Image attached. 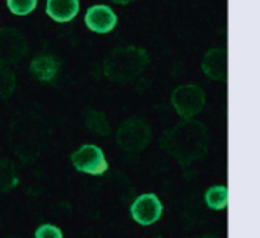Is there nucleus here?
Segmentation results:
<instances>
[{
    "mask_svg": "<svg viewBox=\"0 0 260 238\" xmlns=\"http://www.w3.org/2000/svg\"><path fill=\"white\" fill-rule=\"evenodd\" d=\"M160 146L183 170H187L195 161L203 160L207 153V128L192 118L183 120L165 132L160 138Z\"/></svg>",
    "mask_w": 260,
    "mask_h": 238,
    "instance_id": "obj_1",
    "label": "nucleus"
},
{
    "mask_svg": "<svg viewBox=\"0 0 260 238\" xmlns=\"http://www.w3.org/2000/svg\"><path fill=\"white\" fill-rule=\"evenodd\" d=\"M149 64L145 49L137 46H120L113 49L104 59V74L119 84L131 82L140 76Z\"/></svg>",
    "mask_w": 260,
    "mask_h": 238,
    "instance_id": "obj_2",
    "label": "nucleus"
},
{
    "mask_svg": "<svg viewBox=\"0 0 260 238\" xmlns=\"http://www.w3.org/2000/svg\"><path fill=\"white\" fill-rule=\"evenodd\" d=\"M152 140V129L149 123L139 117H131L125 120L116 134V141L119 147L129 153H139L148 147Z\"/></svg>",
    "mask_w": 260,
    "mask_h": 238,
    "instance_id": "obj_3",
    "label": "nucleus"
},
{
    "mask_svg": "<svg viewBox=\"0 0 260 238\" xmlns=\"http://www.w3.org/2000/svg\"><path fill=\"white\" fill-rule=\"evenodd\" d=\"M171 103L183 120H190L203 111L206 105V94L200 85H180L172 91Z\"/></svg>",
    "mask_w": 260,
    "mask_h": 238,
    "instance_id": "obj_4",
    "label": "nucleus"
},
{
    "mask_svg": "<svg viewBox=\"0 0 260 238\" xmlns=\"http://www.w3.org/2000/svg\"><path fill=\"white\" fill-rule=\"evenodd\" d=\"M72 166L81 172L91 176L104 175L108 169V163L105 160L104 152L94 144H84L70 156Z\"/></svg>",
    "mask_w": 260,
    "mask_h": 238,
    "instance_id": "obj_5",
    "label": "nucleus"
},
{
    "mask_svg": "<svg viewBox=\"0 0 260 238\" xmlns=\"http://www.w3.org/2000/svg\"><path fill=\"white\" fill-rule=\"evenodd\" d=\"M27 53V43L24 36L12 27L0 30V64H17Z\"/></svg>",
    "mask_w": 260,
    "mask_h": 238,
    "instance_id": "obj_6",
    "label": "nucleus"
},
{
    "mask_svg": "<svg viewBox=\"0 0 260 238\" xmlns=\"http://www.w3.org/2000/svg\"><path fill=\"white\" fill-rule=\"evenodd\" d=\"M129 211H131V217L136 223H139L142 226H149L160 220V217L163 214V204L160 202V199L155 194L146 193V194L139 196L133 202Z\"/></svg>",
    "mask_w": 260,
    "mask_h": 238,
    "instance_id": "obj_7",
    "label": "nucleus"
},
{
    "mask_svg": "<svg viewBox=\"0 0 260 238\" xmlns=\"http://www.w3.org/2000/svg\"><path fill=\"white\" fill-rule=\"evenodd\" d=\"M85 26L96 33H108L117 24V15L107 5H93L85 12Z\"/></svg>",
    "mask_w": 260,
    "mask_h": 238,
    "instance_id": "obj_8",
    "label": "nucleus"
},
{
    "mask_svg": "<svg viewBox=\"0 0 260 238\" xmlns=\"http://www.w3.org/2000/svg\"><path fill=\"white\" fill-rule=\"evenodd\" d=\"M201 68L209 79L213 81H225L227 77V52L224 49H210L203 61Z\"/></svg>",
    "mask_w": 260,
    "mask_h": 238,
    "instance_id": "obj_9",
    "label": "nucleus"
},
{
    "mask_svg": "<svg viewBox=\"0 0 260 238\" xmlns=\"http://www.w3.org/2000/svg\"><path fill=\"white\" fill-rule=\"evenodd\" d=\"M79 12V0H46V14L58 23L73 20Z\"/></svg>",
    "mask_w": 260,
    "mask_h": 238,
    "instance_id": "obj_10",
    "label": "nucleus"
},
{
    "mask_svg": "<svg viewBox=\"0 0 260 238\" xmlns=\"http://www.w3.org/2000/svg\"><path fill=\"white\" fill-rule=\"evenodd\" d=\"M59 61L52 55H38L30 62V73L41 82H49L55 79L59 71Z\"/></svg>",
    "mask_w": 260,
    "mask_h": 238,
    "instance_id": "obj_11",
    "label": "nucleus"
},
{
    "mask_svg": "<svg viewBox=\"0 0 260 238\" xmlns=\"http://www.w3.org/2000/svg\"><path fill=\"white\" fill-rule=\"evenodd\" d=\"M206 204L210 210L222 211L229 207V188L225 185H216L206 191Z\"/></svg>",
    "mask_w": 260,
    "mask_h": 238,
    "instance_id": "obj_12",
    "label": "nucleus"
},
{
    "mask_svg": "<svg viewBox=\"0 0 260 238\" xmlns=\"http://www.w3.org/2000/svg\"><path fill=\"white\" fill-rule=\"evenodd\" d=\"M85 125L87 128L101 135V137H107L110 135V125H108V120L105 117L104 112L101 111H96V109H87L85 112Z\"/></svg>",
    "mask_w": 260,
    "mask_h": 238,
    "instance_id": "obj_13",
    "label": "nucleus"
},
{
    "mask_svg": "<svg viewBox=\"0 0 260 238\" xmlns=\"http://www.w3.org/2000/svg\"><path fill=\"white\" fill-rule=\"evenodd\" d=\"M17 172L14 164L6 160L0 161V193H5L17 185Z\"/></svg>",
    "mask_w": 260,
    "mask_h": 238,
    "instance_id": "obj_14",
    "label": "nucleus"
},
{
    "mask_svg": "<svg viewBox=\"0 0 260 238\" xmlns=\"http://www.w3.org/2000/svg\"><path fill=\"white\" fill-rule=\"evenodd\" d=\"M15 85L17 82L14 73L5 65H0V100H6L14 93Z\"/></svg>",
    "mask_w": 260,
    "mask_h": 238,
    "instance_id": "obj_15",
    "label": "nucleus"
},
{
    "mask_svg": "<svg viewBox=\"0 0 260 238\" xmlns=\"http://www.w3.org/2000/svg\"><path fill=\"white\" fill-rule=\"evenodd\" d=\"M38 0H6V6L8 9L14 14V15H29L35 8H37Z\"/></svg>",
    "mask_w": 260,
    "mask_h": 238,
    "instance_id": "obj_16",
    "label": "nucleus"
},
{
    "mask_svg": "<svg viewBox=\"0 0 260 238\" xmlns=\"http://www.w3.org/2000/svg\"><path fill=\"white\" fill-rule=\"evenodd\" d=\"M35 238H62V231L53 225H41L35 234H34Z\"/></svg>",
    "mask_w": 260,
    "mask_h": 238,
    "instance_id": "obj_17",
    "label": "nucleus"
},
{
    "mask_svg": "<svg viewBox=\"0 0 260 238\" xmlns=\"http://www.w3.org/2000/svg\"><path fill=\"white\" fill-rule=\"evenodd\" d=\"M113 3H117V5H126V3H129V2H133V0H111Z\"/></svg>",
    "mask_w": 260,
    "mask_h": 238,
    "instance_id": "obj_18",
    "label": "nucleus"
},
{
    "mask_svg": "<svg viewBox=\"0 0 260 238\" xmlns=\"http://www.w3.org/2000/svg\"><path fill=\"white\" fill-rule=\"evenodd\" d=\"M197 238H218L216 235H212V234H204V235H201V237H197Z\"/></svg>",
    "mask_w": 260,
    "mask_h": 238,
    "instance_id": "obj_19",
    "label": "nucleus"
}]
</instances>
